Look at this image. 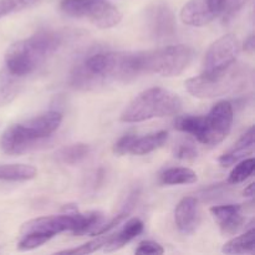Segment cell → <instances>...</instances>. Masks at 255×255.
Listing matches in <instances>:
<instances>
[{
	"instance_id": "1",
	"label": "cell",
	"mask_w": 255,
	"mask_h": 255,
	"mask_svg": "<svg viewBox=\"0 0 255 255\" xmlns=\"http://www.w3.org/2000/svg\"><path fill=\"white\" fill-rule=\"evenodd\" d=\"M143 74L142 52L100 51L75 65L70 84L79 90H96L114 82H129Z\"/></svg>"
},
{
	"instance_id": "2",
	"label": "cell",
	"mask_w": 255,
	"mask_h": 255,
	"mask_svg": "<svg viewBox=\"0 0 255 255\" xmlns=\"http://www.w3.org/2000/svg\"><path fill=\"white\" fill-rule=\"evenodd\" d=\"M62 44V35L51 30H40L25 40L12 44L5 52V67L20 77L39 70Z\"/></svg>"
},
{
	"instance_id": "3",
	"label": "cell",
	"mask_w": 255,
	"mask_h": 255,
	"mask_svg": "<svg viewBox=\"0 0 255 255\" xmlns=\"http://www.w3.org/2000/svg\"><path fill=\"white\" fill-rule=\"evenodd\" d=\"M61 122V112L51 110L21 124L11 125L1 134L0 148L4 153L17 156L45 146Z\"/></svg>"
},
{
	"instance_id": "4",
	"label": "cell",
	"mask_w": 255,
	"mask_h": 255,
	"mask_svg": "<svg viewBox=\"0 0 255 255\" xmlns=\"http://www.w3.org/2000/svg\"><path fill=\"white\" fill-rule=\"evenodd\" d=\"M182 109L179 96L163 87H152L134 97L122 111V122L136 124L152 119L173 116Z\"/></svg>"
},
{
	"instance_id": "5",
	"label": "cell",
	"mask_w": 255,
	"mask_h": 255,
	"mask_svg": "<svg viewBox=\"0 0 255 255\" xmlns=\"http://www.w3.org/2000/svg\"><path fill=\"white\" fill-rule=\"evenodd\" d=\"M252 74L243 65L233 64L231 67L217 74H202L186 81V89L192 96L198 99L233 95L247 89Z\"/></svg>"
},
{
	"instance_id": "6",
	"label": "cell",
	"mask_w": 255,
	"mask_h": 255,
	"mask_svg": "<svg viewBox=\"0 0 255 255\" xmlns=\"http://www.w3.org/2000/svg\"><path fill=\"white\" fill-rule=\"evenodd\" d=\"M193 57V49L187 45H172L142 52L143 74H156L163 77L178 76L191 65Z\"/></svg>"
},
{
	"instance_id": "7",
	"label": "cell",
	"mask_w": 255,
	"mask_h": 255,
	"mask_svg": "<svg viewBox=\"0 0 255 255\" xmlns=\"http://www.w3.org/2000/svg\"><path fill=\"white\" fill-rule=\"evenodd\" d=\"M60 9L74 17H86L100 29H110L119 25L122 12L106 0H61Z\"/></svg>"
},
{
	"instance_id": "8",
	"label": "cell",
	"mask_w": 255,
	"mask_h": 255,
	"mask_svg": "<svg viewBox=\"0 0 255 255\" xmlns=\"http://www.w3.org/2000/svg\"><path fill=\"white\" fill-rule=\"evenodd\" d=\"M233 106L228 101H221L212 107L208 115L202 116L199 132L196 138L207 146H217L226 139L233 124Z\"/></svg>"
},
{
	"instance_id": "9",
	"label": "cell",
	"mask_w": 255,
	"mask_h": 255,
	"mask_svg": "<svg viewBox=\"0 0 255 255\" xmlns=\"http://www.w3.org/2000/svg\"><path fill=\"white\" fill-rule=\"evenodd\" d=\"M238 39L236 35L227 34L219 37L207 50L202 65V74H217L236 64L239 55Z\"/></svg>"
},
{
	"instance_id": "10",
	"label": "cell",
	"mask_w": 255,
	"mask_h": 255,
	"mask_svg": "<svg viewBox=\"0 0 255 255\" xmlns=\"http://www.w3.org/2000/svg\"><path fill=\"white\" fill-rule=\"evenodd\" d=\"M147 34L156 41L173 39L177 32L176 15L164 2H156L146 10L144 15Z\"/></svg>"
},
{
	"instance_id": "11",
	"label": "cell",
	"mask_w": 255,
	"mask_h": 255,
	"mask_svg": "<svg viewBox=\"0 0 255 255\" xmlns=\"http://www.w3.org/2000/svg\"><path fill=\"white\" fill-rule=\"evenodd\" d=\"M228 0H189L181 10V20L189 26H204L221 16Z\"/></svg>"
},
{
	"instance_id": "12",
	"label": "cell",
	"mask_w": 255,
	"mask_h": 255,
	"mask_svg": "<svg viewBox=\"0 0 255 255\" xmlns=\"http://www.w3.org/2000/svg\"><path fill=\"white\" fill-rule=\"evenodd\" d=\"M174 222L177 229L182 234H193L201 223L198 199L196 197H186L182 199L174 211Z\"/></svg>"
},
{
	"instance_id": "13",
	"label": "cell",
	"mask_w": 255,
	"mask_h": 255,
	"mask_svg": "<svg viewBox=\"0 0 255 255\" xmlns=\"http://www.w3.org/2000/svg\"><path fill=\"white\" fill-rule=\"evenodd\" d=\"M211 213L218 221L223 234L233 236L241 231L246 224L244 207L242 204H226L211 208Z\"/></svg>"
},
{
	"instance_id": "14",
	"label": "cell",
	"mask_w": 255,
	"mask_h": 255,
	"mask_svg": "<svg viewBox=\"0 0 255 255\" xmlns=\"http://www.w3.org/2000/svg\"><path fill=\"white\" fill-rule=\"evenodd\" d=\"M254 149V127H249L248 131L234 143V146L227 153L219 157L218 162L221 166L228 167L238 163L239 161L246 158L247 156L253 153Z\"/></svg>"
},
{
	"instance_id": "15",
	"label": "cell",
	"mask_w": 255,
	"mask_h": 255,
	"mask_svg": "<svg viewBox=\"0 0 255 255\" xmlns=\"http://www.w3.org/2000/svg\"><path fill=\"white\" fill-rule=\"evenodd\" d=\"M143 222H142L141 219H129V221L125 224L122 231H120L117 234L109 237L106 244L104 246V251L106 252V253H112V252H116L119 251V249L124 248L127 243H129V242L133 241L134 238H137V237L143 232Z\"/></svg>"
},
{
	"instance_id": "16",
	"label": "cell",
	"mask_w": 255,
	"mask_h": 255,
	"mask_svg": "<svg viewBox=\"0 0 255 255\" xmlns=\"http://www.w3.org/2000/svg\"><path fill=\"white\" fill-rule=\"evenodd\" d=\"M22 80L24 77L12 74L5 66L0 70V107L7 106L16 99L21 91Z\"/></svg>"
},
{
	"instance_id": "17",
	"label": "cell",
	"mask_w": 255,
	"mask_h": 255,
	"mask_svg": "<svg viewBox=\"0 0 255 255\" xmlns=\"http://www.w3.org/2000/svg\"><path fill=\"white\" fill-rule=\"evenodd\" d=\"M168 139V133L166 131L154 132L143 137H136L129 148V153L136 156H143V154L151 153L154 149L163 146Z\"/></svg>"
},
{
	"instance_id": "18",
	"label": "cell",
	"mask_w": 255,
	"mask_h": 255,
	"mask_svg": "<svg viewBox=\"0 0 255 255\" xmlns=\"http://www.w3.org/2000/svg\"><path fill=\"white\" fill-rule=\"evenodd\" d=\"M36 174L37 169L30 164H0V181L25 182L34 179Z\"/></svg>"
},
{
	"instance_id": "19",
	"label": "cell",
	"mask_w": 255,
	"mask_h": 255,
	"mask_svg": "<svg viewBox=\"0 0 255 255\" xmlns=\"http://www.w3.org/2000/svg\"><path fill=\"white\" fill-rule=\"evenodd\" d=\"M90 151L91 149H90L89 144L79 142V143H72L57 149L56 153H55V158L62 164L75 166V164L81 163L84 159H86L90 154Z\"/></svg>"
},
{
	"instance_id": "20",
	"label": "cell",
	"mask_w": 255,
	"mask_h": 255,
	"mask_svg": "<svg viewBox=\"0 0 255 255\" xmlns=\"http://www.w3.org/2000/svg\"><path fill=\"white\" fill-rule=\"evenodd\" d=\"M198 177L194 171L187 167H173L163 171L159 176V182L166 186H177V184L196 183Z\"/></svg>"
},
{
	"instance_id": "21",
	"label": "cell",
	"mask_w": 255,
	"mask_h": 255,
	"mask_svg": "<svg viewBox=\"0 0 255 255\" xmlns=\"http://www.w3.org/2000/svg\"><path fill=\"white\" fill-rule=\"evenodd\" d=\"M255 231L249 229L242 236L231 239L224 244L222 252L226 254H253L255 247Z\"/></svg>"
},
{
	"instance_id": "22",
	"label": "cell",
	"mask_w": 255,
	"mask_h": 255,
	"mask_svg": "<svg viewBox=\"0 0 255 255\" xmlns=\"http://www.w3.org/2000/svg\"><path fill=\"white\" fill-rule=\"evenodd\" d=\"M255 167L254 158H244L239 161L228 177V184H239L253 174Z\"/></svg>"
},
{
	"instance_id": "23",
	"label": "cell",
	"mask_w": 255,
	"mask_h": 255,
	"mask_svg": "<svg viewBox=\"0 0 255 255\" xmlns=\"http://www.w3.org/2000/svg\"><path fill=\"white\" fill-rule=\"evenodd\" d=\"M42 0H0V19L40 4Z\"/></svg>"
},
{
	"instance_id": "24",
	"label": "cell",
	"mask_w": 255,
	"mask_h": 255,
	"mask_svg": "<svg viewBox=\"0 0 255 255\" xmlns=\"http://www.w3.org/2000/svg\"><path fill=\"white\" fill-rule=\"evenodd\" d=\"M173 156L181 161H194L198 157V149L191 139H182L173 148Z\"/></svg>"
},
{
	"instance_id": "25",
	"label": "cell",
	"mask_w": 255,
	"mask_h": 255,
	"mask_svg": "<svg viewBox=\"0 0 255 255\" xmlns=\"http://www.w3.org/2000/svg\"><path fill=\"white\" fill-rule=\"evenodd\" d=\"M51 237L45 236V234L39 233H29V234H22L21 241L17 244V249L21 252H29L34 251V249L39 248L42 244L49 242Z\"/></svg>"
},
{
	"instance_id": "26",
	"label": "cell",
	"mask_w": 255,
	"mask_h": 255,
	"mask_svg": "<svg viewBox=\"0 0 255 255\" xmlns=\"http://www.w3.org/2000/svg\"><path fill=\"white\" fill-rule=\"evenodd\" d=\"M249 0H228L222 11V22L224 25H228L229 22L233 21L237 17V15L244 9Z\"/></svg>"
},
{
	"instance_id": "27",
	"label": "cell",
	"mask_w": 255,
	"mask_h": 255,
	"mask_svg": "<svg viewBox=\"0 0 255 255\" xmlns=\"http://www.w3.org/2000/svg\"><path fill=\"white\" fill-rule=\"evenodd\" d=\"M109 237H105V236L99 237V238H96L95 241L89 242V243L84 244V246L79 247V248L69 249V251H62V252H60V254H91V253H95V252L99 251V249L104 248V246L106 244Z\"/></svg>"
},
{
	"instance_id": "28",
	"label": "cell",
	"mask_w": 255,
	"mask_h": 255,
	"mask_svg": "<svg viewBox=\"0 0 255 255\" xmlns=\"http://www.w3.org/2000/svg\"><path fill=\"white\" fill-rule=\"evenodd\" d=\"M227 193H228V186H226V184H214V186L203 189L201 192V197L204 201H214V199L227 196Z\"/></svg>"
},
{
	"instance_id": "29",
	"label": "cell",
	"mask_w": 255,
	"mask_h": 255,
	"mask_svg": "<svg viewBox=\"0 0 255 255\" xmlns=\"http://www.w3.org/2000/svg\"><path fill=\"white\" fill-rule=\"evenodd\" d=\"M137 254H146V255H161L164 253L163 247L159 246L158 243L152 241H144L138 244L136 249Z\"/></svg>"
},
{
	"instance_id": "30",
	"label": "cell",
	"mask_w": 255,
	"mask_h": 255,
	"mask_svg": "<svg viewBox=\"0 0 255 255\" xmlns=\"http://www.w3.org/2000/svg\"><path fill=\"white\" fill-rule=\"evenodd\" d=\"M134 139H136V134H125V136H122L121 138L116 142V144L114 146V152L116 154H119V156H124V154L129 153V148H131Z\"/></svg>"
},
{
	"instance_id": "31",
	"label": "cell",
	"mask_w": 255,
	"mask_h": 255,
	"mask_svg": "<svg viewBox=\"0 0 255 255\" xmlns=\"http://www.w3.org/2000/svg\"><path fill=\"white\" fill-rule=\"evenodd\" d=\"M105 176H106V172H105L104 168H99L97 171H95L94 173L91 174L90 177V181H89V188L92 189V192L97 191L100 187L104 184L105 181Z\"/></svg>"
},
{
	"instance_id": "32",
	"label": "cell",
	"mask_w": 255,
	"mask_h": 255,
	"mask_svg": "<svg viewBox=\"0 0 255 255\" xmlns=\"http://www.w3.org/2000/svg\"><path fill=\"white\" fill-rule=\"evenodd\" d=\"M254 49H255L254 35H251V36L246 40V42H244V50H246L247 52H249V54H252V52L254 51Z\"/></svg>"
},
{
	"instance_id": "33",
	"label": "cell",
	"mask_w": 255,
	"mask_h": 255,
	"mask_svg": "<svg viewBox=\"0 0 255 255\" xmlns=\"http://www.w3.org/2000/svg\"><path fill=\"white\" fill-rule=\"evenodd\" d=\"M243 193H244V196H246V197H251V198H252V197L254 196V183L249 184V186L247 187L246 189H244Z\"/></svg>"
}]
</instances>
